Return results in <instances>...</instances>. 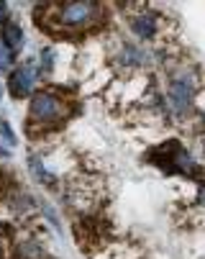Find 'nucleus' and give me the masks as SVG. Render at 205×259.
<instances>
[{"instance_id": "f257e3e1", "label": "nucleus", "mask_w": 205, "mask_h": 259, "mask_svg": "<svg viewBox=\"0 0 205 259\" xmlns=\"http://www.w3.org/2000/svg\"><path fill=\"white\" fill-rule=\"evenodd\" d=\"M49 23L64 31H80L92 26L100 18V6L97 3H59L49 6Z\"/></svg>"}, {"instance_id": "0eeeda50", "label": "nucleus", "mask_w": 205, "mask_h": 259, "mask_svg": "<svg viewBox=\"0 0 205 259\" xmlns=\"http://www.w3.org/2000/svg\"><path fill=\"white\" fill-rule=\"evenodd\" d=\"M0 134H3V136H6V141H11V144L16 141V136H13V128L8 126V121H0Z\"/></svg>"}, {"instance_id": "f03ea898", "label": "nucleus", "mask_w": 205, "mask_h": 259, "mask_svg": "<svg viewBox=\"0 0 205 259\" xmlns=\"http://www.w3.org/2000/svg\"><path fill=\"white\" fill-rule=\"evenodd\" d=\"M67 113H70V105L54 93H36L31 100V123L49 126L62 121Z\"/></svg>"}, {"instance_id": "39448f33", "label": "nucleus", "mask_w": 205, "mask_h": 259, "mask_svg": "<svg viewBox=\"0 0 205 259\" xmlns=\"http://www.w3.org/2000/svg\"><path fill=\"white\" fill-rule=\"evenodd\" d=\"M133 31H136V36H141V39H151L154 31H157V23H154L151 16H139L133 21Z\"/></svg>"}, {"instance_id": "9d476101", "label": "nucleus", "mask_w": 205, "mask_h": 259, "mask_svg": "<svg viewBox=\"0 0 205 259\" xmlns=\"http://www.w3.org/2000/svg\"><path fill=\"white\" fill-rule=\"evenodd\" d=\"M3 16H6V3H0V21H3Z\"/></svg>"}, {"instance_id": "7ed1b4c3", "label": "nucleus", "mask_w": 205, "mask_h": 259, "mask_svg": "<svg viewBox=\"0 0 205 259\" xmlns=\"http://www.w3.org/2000/svg\"><path fill=\"white\" fill-rule=\"evenodd\" d=\"M31 88H33V69L21 67V69H16L13 75H11V93H13L16 98L28 95Z\"/></svg>"}, {"instance_id": "423d86ee", "label": "nucleus", "mask_w": 205, "mask_h": 259, "mask_svg": "<svg viewBox=\"0 0 205 259\" xmlns=\"http://www.w3.org/2000/svg\"><path fill=\"white\" fill-rule=\"evenodd\" d=\"M21 41H23V31H21L18 26L8 23V26L3 28V44H6V49L11 52V49L21 47Z\"/></svg>"}, {"instance_id": "6e6552de", "label": "nucleus", "mask_w": 205, "mask_h": 259, "mask_svg": "<svg viewBox=\"0 0 205 259\" xmlns=\"http://www.w3.org/2000/svg\"><path fill=\"white\" fill-rule=\"evenodd\" d=\"M8 64H11V52L6 47H0V72L8 69Z\"/></svg>"}, {"instance_id": "20e7f679", "label": "nucleus", "mask_w": 205, "mask_h": 259, "mask_svg": "<svg viewBox=\"0 0 205 259\" xmlns=\"http://www.w3.org/2000/svg\"><path fill=\"white\" fill-rule=\"evenodd\" d=\"M190 95H192V88L187 80H175L172 82V103L177 110H185L187 103H190Z\"/></svg>"}, {"instance_id": "1a4fd4ad", "label": "nucleus", "mask_w": 205, "mask_h": 259, "mask_svg": "<svg viewBox=\"0 0 205 259\" xmlns=\"http://www.w3.org/2000/svg\"><path fill=\"white\" fill-rule=\"evenodd\" d=\"M0 157H11V152L6 149V146H0Z\"/></svg>"}]
</instances>
